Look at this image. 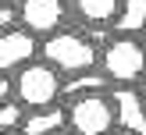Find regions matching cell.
<instances>
[{
	"label": "cell",
	"mask_w": 146,
	"mask_h": 135,
	"mask_svg": "<svg viewBox=\"0 0 146 135\" xmlns=\"http://www.w3.org/2000/svg\"><path fill=\"white\" fill-rule=\"evenodd\" d=\"M100 71L111 85H132L146 78V43L139 36H114L100 50Z\"/></svg>",
	"instance_id": "obj_1"
},
{
	"label": "cell",
	"mask_w": 146,
	"mask_h": 135,
	"mask_svg": "<svg viewBox=\"0 0 146 135\" xmlns=\"http://www.w3.org/2000/svg\"><path fill=\"white\" fill-rule=\"evenodd\" d=\"M43 61L54 64L61 75H86L100 64V50L93 39H86L82 32H71V28H61L57 36L43 39Z\"/></svg>",
	"instance_id": "obj_2"
},
{
	"label": "cell",
	"mask_w": 146,
	"mask_h": 135,
	"mask_svg": "<svg viewBox=\"0 0 146 135\" xmlns=\"http://www.w3.org/2000/svg\"><path fill=\"white\" fill-rule=\"evenodd\" d=\"M61 96H64V78H61V71H57L54 64H46L43 57L14 75V99L25 103L29 110L57 107Z\"/></svg>",
	"instance_id": "obj_3"
},
{
	"label": "cell",
	"mask_w": 146,
	"mask_h": 135,
	"mask_svg": "<svg viewBox=\"0 0 146 135\" xmlns=\"http://www.w3.org/2000/svg\"><path fill=\"white\" fill-rule=\"evenodd\" d=\"M118 128L111 92H89V96L68 99V132L75 135H111Z\"/></svg>",
	"instance_id": "obj_4"
},
{
	"label": "cell",
	"mask_w": 146,
	"mask_h": 135,
	"mask_svg": "<svg viewBox=\"0 0 146 135\" xmlns=\"http://www.w3.org/2000/svg\"><path fill=\"white\" fill-rule=\"evenodd\" d=\"M68 14H71V0H18V21L39 39L57 36Z\"/></svg>",
	"instance_id": "obj_5"
},
{
	"label": "cell",
	"mask_w": 146,
	"mask_h": 135,
	"mask_svg": "<svg viewBox=\"0 0 146 135\" xmlns=\"http://www.w3.org/2000/svg\"><path fill=\"white\" fill-rule=\"evenodd\" d=\"M39 53H43L39 36L29 32L25 25L0 32V71H4V75H11V71L18 75V71H21V68H29V64H32Z\"/></svg>",
	"instance_id": "obj_6"
},
{
	"label": "cell",
	"mask_w": 146,
	"mask_h": 135,
	"mask_svg": "<svg viewBox=\"0 0 146 135\" xmlns=\"http://www.w3.org/2000/svg\"><path fill=\"white\" fill-rule=\"evenodd\" d=\"M114 114H118V132L125 135H146V99L132 85H114L111 89Z\"/></svg>",
	"instance_id": "obj_7"
},
{
	"label": "cell",
	"mask_w": 146,
	"mask_h": 135,
	"mask_svg": "<svg viewBox=\"0 0 146 135\" xmlns=\"http://www.w3.org/2000/svg\"><path fill=\"white\" fill-rule=\"evenodd\" d=\"M125 0H71V14H75L82 25L100 28V25H114L121 14Z\"/></svg>",
	"instance_id": "obj_8"
},
{
	"label": "cell",
	"mask_w": 146,
	"mask_h": 135,
	"mask_svg": "<svg viewBox=\"0 0 146 135\" xmlns=\"http://www.w3.org/2000/svg\"><path fill=\"white\" fill-rule=\"evenodd\" d=\"M68 128V107H46V110H29L21 135H61Z\"/></svg>",
	"instance_id": "obj_9"
},
{
	"label": "cell",
	"mask_w": 146,
	"mask_h": 135,
	"mask_svg": "<svg viewBox=\"0 0 146 135\" xmlns=\"http://www.w3.org/2000/svg\"><path fill=\"white\" fill-rule=\"evenodd\" d=\"M111 28L118 36H139V32H146V0H125L118 21H114Z\"/></svg>",
	"instance_id": "obj_10"
},
{
	"label": "cell",
	"mask_w": 146,
	"mask_h": 135,
	"mask_svg": "<svg viewBox=\"0 0 146 135\" xmlns=\"http://www.w3.org/2000/svg\"><path fill=\"white\" fill-rule=\"evenodd\" d=\"M107 75L104 71H86V75H71L64 82V99H75V96H89V92H107Z\"/></svg>",
	"instance_id": "obj_11"
},
{
	"label": "cell",
	"mask_w": 146,
	"mask_h": 135,
	"mask_svg": "<svg viewBox=\"0 0 146 135\" xmlns=\"http://www.w3.org/2000/svg\"><path fill=\"white\" fill-rule=\"evenodd\" d=\"M25 117H29V107L18 103V99H7L0 107V132H21Z\"/></svg>",
	"instance_id": "obj_12"
},
{
	"label": "cell",
	"mask_w": 146,
	"mask_h": 135,
	"mask_svg": "<svg viewBox=\"0 0 146 135\" xmlns=\"http://www.w3.org/2000/svg\"><path fill=\"white\" fill-rule=\"evenodd\" d=\"M14 18H18V11H11V4L0 7V32H7V28H18V25H14Z\"/></svg>",
	"instance_id": "obj_13"
},
{
	"label": "cell",
	"mask_w": 146,
	"mask_h": 135,
	"mask_svg": "<svg viewBox=\"0 0 146 135\" xmlns=\"http://www.w3.org/2000/svg\"><path fill=\"white\" fill-rule=\"evenodd\" d=\"M139 92H143V99H146V78H143V82H139Z\"/></svg>",
	"instance_id": "obj_14"
},
{
	"label": "cell",
	"mask_w": 146,
	"mask_h": 135,
	"mask_svg": "<svg viewBox=\"0 0 146 135\" xmlns=\"http://www.w3.org/2000/svg\"><path fill=\"white\" fill-rule=\"evenodd\" d=\"M4 135H21V132H4Z\"/></svg>",
	"instance_id": "obj_15"
},
{
	"label": "cell",
	"mask_w": 146,
	"mask_h": 135,
	"mask_svg": "<svg viewBox=\"0 0 146 135\" xmlns=\"http://www.w3.org/2000/svg\"><path fill=\"white\" fill-rule=\"evenodd\" d=\"M61 135H75V132H61Z\"/></svg>",
	"instance_id": "obj_16"
},
{
	"label": "cell",
	"mask_w": 146,
	"mask_h": 135,
	"mask_svg": "<svg viewBox=\"0 0 146 135\" xmlns=\"http://www.w3.org/2000/svg\"><path fill=\"white\" fill-rule=\"evenodd\" d=\"M4 4H11V0H4Z\"/></svg>",
	"instance_id": "obj_17"
},
{
	"label": "cell",
	"mask_w": 146,
	"mask_h": 135,
	"mask_svg": "<svg viewBox=\"0 0 146 135\" xmlns=\"http://www.w3.org/2000/svg\"><path fill=\"white\" fill-rule=\"evenodd\" d=\"M118 135H125V132H118Z\"/></svg>",
	"instance_id": "obj_18"
}]
</instances>
